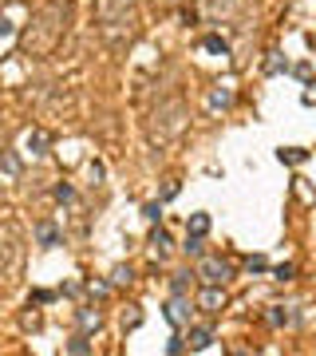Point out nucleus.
I'll list each match as a JSON object with an SVG mask.
<instances>
[{"instance_id": "4", "label": "nucleus", "mask_w": 316, "mask_h": 356, "mask_svg": "<svg viewBox=\"0 0 316 356\" xmlns=\"http://www.w3.org/2000/svg\"><path fill=\"white\" fill-rule=\"evenodd\" d=\"M24 238H20V230L8 222V226H0V277H8L12 281L20 274V265H24Z\"/></svg>"}, {"instance_id": "28", "label": "nucleus", "mask_w": 316, "mask_h": 356, "mask_svg": "<svg viewBox=\"0 0 316 356\" xmlns=\"http://www.w3.org/2000/svg\"><path fill=\"white\" fill-rule=\"evenodd\" d=\"M281 52H269V64H265V71H281Z\"/></svg>"}, {"instance_id": "23", "label": "nucleus", "mask_w": 316, "mask_h": 356, "mask_svg": "<svg viewBox=\"0 0 316 356\" xmlns=\"http://www.w3.org/2000/svg\"><path fill=\"white\" fill-rule=\"evenodd\" d=\"M269 321H273V324H293V313H289V309H273V313H269Z\"/></svg>"}, {"instance_id": "16", "label": "nucleus", "mask_w": 316, "mask_h": 356, "mask_svg": "<svg viewBox=\"0 0 316 356\" xmlns=\"http://www.w3.org/2000/svg\"><path fill=\"white\" fill-rule=\"evenodd\" d=\"M150 245H155L158 258H166V249H170V234H166L162 226H155V234H150Z\"/></svg>"}, {"instance_id": "31", "label": "nucleus", "mask_w": 316, "mask_h": 356, "mask_svg": "<svg viewBox=\"0 0 316 356\" xmlns=\"http://www.w3.org/2000/svg\"><path fill=\"white\" fill-rule=\"evenodd\" d=\"M162 198L170 202V198H178V182H166V190H162Z\"/></svg>"}, {"instance_id": "18", "label": "nucleus", "mask_w": 316, "mask_h": 356, "mask_svg": "<svg viewBox=\"0 0 316 356\" xmlns=\"http://www.w3.org/2000/svg\"><path fill=\"white\" fill-rule=\"evenodd\" d=\"M170 289H174V297H186V293H190V274H174L170 277Z\"/></svg>"}, {"instance_id": "20", "label": "nucleus", "mask_w": 316, "mask_h": 356, "mask_svg": "<svg viewBox=\"0 0 316 356\" xmlns=\"http://www.w3.org/2000/svg\"><path fill=\"white\" fill-rule=\"evenodd\" d=\"M277 159L281 162H304V151H300V146H284V151H277Z\"/></svg>"}, {"instance_id": "5", "label": "nucleus", "mask_w": 316, "mask_h": 356, "mask_svg": "<svg viewBox=\"0 0 316 356\" xmlns=\"http://www.w3.org/2000/svg\"><path fill=\"white\" fill-rule=\"evenodd\" d=\"M249 12V0H198V16L210 24H234Z\"/></svg>"}, {"instance_id": "11", "label": "nucleus", "mask_w": 316, "mask_h": 356, "mask_svg": "<svg viewBox=\"0 0 316 356\" xmlns=\"http://www.w3.org/2000/svg\"><path fill=\"white\" fill-rule=\"evenodd\" d=\"M229 103H234V91H229V87H214V91H210V111H225Z\"/></svg>"}, {"instance_id": "13", "label": "nucleus", "mask_w": 316, "mask_h": 356, "mask_svg": "<svg viewBox=\"0 0 316 356\" xmlns=\"http://www.w3.org/2000/svg\"><path fill=\"white\" fill-rule=\"evenodd\" d=\"M47 146H52V135H47V131H32V135H28V151H32V155H47Z\"/></svg>"}, {"instance_id": "35", "label": "nucleus", "mask_w": 316, "mask_h": 356, "mask_svg": "<svg viewBox=\"0 0 316 356\" xmlns=\"http://www.w3.org/2000/svg\"><path fill=\"white\" fill-rule=\"evenodd\" d=\"M0 202H4V186H0Z\"/></svg>"}, {"instance_id": "22", "label": "nucleus", "mask_w": 316, "mask_h": 356, "mask_svg": "<svg viewBox=\"0 0 316 356\" xmlns=\"http://www.w3.org/2000/svg\"><path fill=\"white\" fill-rule=\"evenodd\" d=\"M67 353H76V356H87L91 353V344H87V337H76L71 344H67Z\"/></svg>"}, {"instance_id": "33", "label": "nucleus", "mask_w": 316, "mask_h": 356, "mask_svg": "<svg viewBox=\"0 0 316 356\" xmlns=\"http://www.w3.org/2000/svg\"><path fill=\"white\" fill-rule=\"evenodd\" d=\"M150 4H155V8H170L174 0H150Z\"/></svg>"}, {"instance_id": "17", "label": "nucleus", "mask_w": 316, "mask_h": 356, "mask_svg": "<svg viewBox=\"0 0 316 356\" xmlns=\"http://www.w3.org/2000/svg\"><path fill=\"white\" fill-rule=\"evenodd\" d=\"M202 48H205V52H214V56H229V44H225L221 36H205Z\"/></svg>"}, {"instance_id": "19", "label": "nucleus", "mask_w": 316, "mask_h": 356, "mask_svg": "<svg viewBox=\"0 0 316 356\" xmlns=\"http://www.w3.org/2000/svg\"><path fill=\"white\" fill-rule=\"evenodd\" d=\"M135 281V274H131V265H119L115 274H111V285H131Z\"/></svg>"}, {"instance_id": "1", "label": "nucleus", "mask_w": 316, "mask_h": 356, "mask_svg": "<svg viewBox=\"0 0 316 356\" xmlns=\"http://www.w3.org/2000/svg\"><path fill=\"white\" fill-rule=\"evenodd\" d=\"M71 12H76L71 0H36L28 24L20 28V56L52 60L71 32Z\"/></svg>"}, {"instance_id": "10", "label": "nucleus", "mask_w": 316, "mask_h": 356, "mask_svg": "<svg viewBox=\"0 0 316 356\" xmlns=\"http://www.w3.org/2000/svg\"><path fill=\"white\" fill-rule=\"evenodd\" d=\"M210 340H214V333H210V329H190L186 348H190V353H202V348H210Z\"/></svg>"}, {"instance_id": "6", "label": "nucleus", "mask_w": 316, "mask_h": 356, "mask_svg": "<svg viewBox=\"0 0 316 356\" xmlns=\"http://www.w3.org/2000/svg\"><path fill=\"white\" fill-rule=\"evenodd\" d=\"M198 277L205 285H225L234 277V269H229V261H221V258H202L198 261Z\"/></svg>"}, {"instance_id": "30", "label": "nucleus", "mask_w": 316, "mask_h": 356, "mask_svg": "<svg viewBox=\"0 0 316 356\" xmlns=\"http://www.w3.org/2000/svg\"><path fill=\"white\" fill-rule=\"evenodd\" d=\"M56 198H60V202H71V198H76V190H71V186H56Z\"/></svg>"}, {"instance_id": "25", "label": "nucleus", "mask_w": 316, "mask_h": 356, "mask_svg": "<svg viewBox=\"0 0 316 356\" xmlns=\"http://www.w3.org/2000/svg\"><path fill=\"white\" fill-rule=\"evenodd\" d=\"M245 265H249V274H269V261L265 258H249Z\"/></svg>"}, {"instance_id": "7", "label": "nucleus", "mask_w": 316, "mask_h": 356, "mask_svg": "<svg viewBox=\"0 0 316 356\" xmlns=\"http://www.w3.org/2000/svg\"><path fill=\"white\" fill-rule=\"evenodd\" d=\"M198 309L210 313V317H218L221 309H225V293H221V285H205V289L198 293Z\"/></svg>"}, {"instance_id": "24", "label": "nucleus", "mask_w": 316, "mask_h": 356, "mask_svg": "<svg viewBox=\"0 0 316 356\" xmlns=\"http://www.w3.org/2000/svg\"><path fill=\"white\" fill-rule=\"evenodd\" d=\"M142 218L158 222V218H162V206H158V202H146V206H142Z\"/></svg>"}, {"instance_id": "29", "label": "nucleus", "mask_w": 316, "mask_h": 356, "mask_svg": "<svg viewBox=\"0 0 316 356\" xmlns=\"http://www.w3.org/2000/svg\"><path fill=\"white\" fill-rule=\"evenodd\" d=\"M182 348H186V340H182V337H170V344H166V353H174V356H178Z\"/></svg>"}, {"instance_id": "26", "label": "nucleus", "mask_w": 316, "mask_h": 356, "mask_svg": "<svg viewBox=\"0 0 316 356\" xmlns=\"http://www.w3.org/2000/svg\"><path fill=\"white\" fill-rule=\"evenodd\" d=\"M186 254H194V258H202V238H190V234H186Z\"/></svg>"}, {"instance_id": "8", "label": "nucleus", "mask_w": 316, "mask_h": 356, "mask_svg": "<svg viewBox=\"0 0 316 356\" xmlns=\"http://www.w3.org/2000/svg\"><path fill=\"white\" fill-rule=\"evenodd\" d=\"M166 321H170L174 329H182V324L190 321V305H186V297H174V301H166Z\"/></svg>"}, {"instance_id": "27", "label": "nucleus", "mask_w": 316, "mask_h": 356, "mask_svg": "<svg viewBox=\"0 0 316 356\" xmlns=\"http://www.w3.org/2000/svg\"><path fill=\"white\" fill-rule=\"evenodd\" d=\"M293 274H297L293 265H277V269H273V277H277V281H293Z\"/></svg>"}, {"instance_id": "21", "label": "nucleus", "mask_w": 316, "mask_h": 356, "mask_svg": "<svg viewBox=\"0 0 316 356\" xmlns=\"http://www.w3.org/2000/svg\"><path fill=\"white\" fill-rule=\"evenodd\" d=\"M142 324V313H139V305H131V313H123V329H139Z\"/></svg>"}, {"instance_id": "32", "label": "nucleus", "mask_w": 316, "mask_h": 356, "mask_svg": "<svg viewBox=\"0 0 316 356\" xmlns=\"http://www.w3.org/2000/svg\"><path fill=\"white\" fill-rule=\"evenodd\" d=\"M12 32V24H8V16H0V36H8Z\"/></svg>"}, {"instance_id": "14", "label": "nucleus", "mask_w": 316, "mask_h": 356, "mask_svg": "<svg viewBox=\"0 0 316 356\" xmlns=\"http://www.w3.org/2000/svg\"><path fill=\"white\" fill-rule=\"evenodd\" d=\"M0 175H20V155L16 151H0Z\"/></svg>"}, {"instance_id": "34", "label": "nucleus", "mask_w": 316, "mask_h": 356, "mask_svg": "<svg viewBox=\"0 0 316 356\" xmlns=\"http://www.w3.org/2000/svg\"><path fill=\"white\" fill-rule=\"evenodd\" d=\"M0 151H4V123H0Z\"/></svg>"}, {"instance_id": "15", "label": "nucleus", "mask_w": 316, "mask_h": 356, "mask_svg": "<svg viewBox=\"0 0 316 356\" xmlns=\"http://www.w3.org/2000/svg\"><path fill=\"white\" fill-rule=\"evenodd\" d=\"M79 324H83V333H95L103 317H99V309H79Z\"/></svg>"}, {"instance_id": "12", "label": "nucleus", "mask_w": 316, "mask_h": 356, "mask_svg": "<svg viewBox=\"0 0 316 356\" xmlns=\"http://www.w3.org/2000/svg\"><path fill=\"white\" fill-rule=\"evenodd\" d=\"M186 234L190 238H205V234H210V214H194L186 222Z\"/></svg>"}, {"instance_id": "3", "label": "nucleus", "mask_w": 316, "mask_h": 356, "mask_svg": "<svg viewBox=\"0 0 316 356\" xmlns=\"http://www.w3.org/2000/svg\"><path fill=\"white\" fill-rule=\"evenodd\" d=\"M190 127V107H186V99H182V91H170V96H162L146 111V119H142V131H146V139H150V146H170L178 143L182 135H186Z\"/></svg>"}, {"instance_id": "9", "label": "nucleus", "mask_w": 316, "mask_h": 356, "mask_svg": "<svg viewBox=\"0 0 316 356\" xmlns=\"http://www.w3.org/2000/svg\"><path fill=\"white\" fill-rule=\"evenodd\" d=\"M36 242L40 245H60V226H56V222H36Z\"/></svg>"}, {"instance_id": "2", "label": "nucleus", "mask_w": 316, "mask_h": 356, "mask_svg": "<svg viewBox=\"0 0 316 356\" xmlns=\"http://www.w3.org/2000/svg\"><path fill=\"white\" fill-rule=\"evenodd\" d=\"M95 28L107 48L126 52L142 32L139 0H95Z\"/></svg>"}]
</instances>
